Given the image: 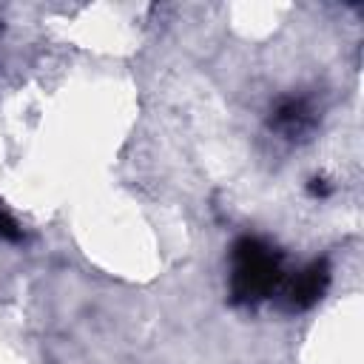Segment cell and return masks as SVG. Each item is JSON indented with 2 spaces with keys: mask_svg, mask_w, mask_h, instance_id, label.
I'll return each mask as SVG.
<instances>
[{
  "mask_svg": "<svg viewBox=\"0 0 364 364\" xmlns=\"http://www.w3.org/2000/svg\"><path fill=\"white\" fill-rule=\"evenodd\" d=\"M284 256L259 236H239L230 247V301L253 307L282 290Z\"/></svg>",
  "mask_w": 364,
  "mask_h": 364,
  "instance_id": "cell-1",
  "label": "cell"
},
{
  "mask_svg": "<svg viewBox=\"0 0 364 364\" xmlns=\"http://www.w3.org/2000/svg\"><path fill=\"white\" fill-rule=\"evenodd\" d=\"M330 262L327 259H313L310 264H304L299 273H293L290 279L282 282V299L287 310H310L313 304H318L330 287Z\"/></svg>",
  "mask_w": 364,
  "mask_h": 364,
  "instance_id": "cell-2",
  "label": "cell"
},
{
  "mask_svg": "<svg viewBox=\"0 0 364 364\" xmlns=\"http://www.w3.org/2000/svg\"><path fill=\"white\" fill-rule=\"evenodd\" d=\"M313 125H316V111L304 97H282L270 111V128H276L287 139H299L310 134Z\"/></svg>",
  "mask_w": 364,
  "mask_h": 364,
  "instance_id": "cell-3",
  "label": "cell"
},
{
  "mask_svg": "<svg viewBox=\"0 0 364 364\" xmlns=\"http://www.w3.org/2000/svg\"><path fill=\"white\" fill-rule=\"evenodd\" d=\"M23 233H20V225L0 208V239H9V242H17Z\"/></svg>",
  "mask_w": 364,
  "mask_h": 364,
  "instance_id": "cell-4",
  "label": "cell"
},
{
  "mask_svg": "<svg viewBox=\"0 0 364 364\" xmlns=\"http://www.w3.org/2000/svg\"><path fill=\"white\" fill-rule=\"evenodd\" d=\"M307 191L313 193V196H327L330 193V185H327V179H310V185H307Z\"/></svg>",
  "mask_w": 364,
  "mask_h": 364,
  "instance_id": "cell-5",
  "label": "cell"
}]
</instances>
